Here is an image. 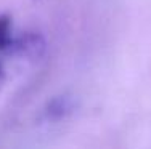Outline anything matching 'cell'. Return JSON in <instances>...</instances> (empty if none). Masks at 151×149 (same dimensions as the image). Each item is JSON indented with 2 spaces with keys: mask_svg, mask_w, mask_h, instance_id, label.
Returning a JSON list of instances; mask_svg holds the SVG:
<instances>
[{
  "mask_svg": "<svg viewBox=\"0 0 151 149\" xmlns=\"http://www.w3.org/2000/svg\"><path fill=\"white\" fill-rule=\"evenodd\" d=\"M71 108V104L66 101V99L60 98L56 99V101H53L52 104H50V109H48V114L52 117H61L66 114V111Z\"/></svg>",
  "mask_w": 151,
  "mask_h": 149,
  "instance_id": "obj_1",
  "label": "cell"
}]
</instances>
